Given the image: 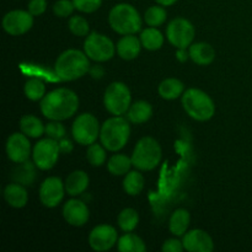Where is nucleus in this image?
<instances>
[{
  "label": "nucleus",
  "instance_id": "obj_16",
  "mask_svg": "<svg viewBox=\"0 0 252 252\" xmlns=\"http://www.w3.org/2000/svg\"><path fill=\"white\" fill-rule=\"evenodd\" d=\"M184 248L189 252H212L214 250L213 239L202 229H193L184 235Z\"/></svg>",
  "mask_w": 252,
  "mask_h": 252
},
{
  "label": "nucleus",
  "instance_id": "obj_17",
  "mask_svg": "<svg viewBox=\"0 0 252 252\" xmlns=\"http://www.w3.org/2000/svg\"><path fill=\"white\" fill-rule=\"evenodd\" d=\"M63 217L69 225L83 226L88 223L90 212L80 199H69L63 207Z\"/></svg>",
  "mask_w": 252,
  "mask_h": 252
},
{
  "label": "nucleus",
  "instance_id": "obj_24",
  "mask_svg": "<svg viewBox=\"0 0 252 252\" xmlns=\"http://www.w3.org/2000/svg\"><path fill=\"white\" fill-rule=\"evenodd\" d=\"M158 93L164 100H175L184 95L185 85L176 78H167L160 83Z\"/></svg>",
  "mask_w": 252,
  "mask_h": 252
},
{
  "label": "nucleus",
  "instance_id": "obj_18",
  "mask_svg": "<svg viewBox=\"0 0 252 252\" xmlns=\"http://www.w3.org/2000/svg\"><path fill=\"white\" fill-rule=\"evenodd\" d=\"M142 47L140 38L135 37L134 34H126L118 41L116 49L121 58L125 61H132L139 56Z\"/></svg>",
  "mask_w": 252,
  "mask_h": 252
},
{
  "label": "nucleus",
  "instance_id": "obj_26",
  "mask_svg": "<svg viewBox=\"0 0 252 252\" xmlns=\"http://www.w3.org/2000/svg\"><path fill=\"white\" fill-rule=\"evenodd\" d=\"M142 46L148 51H158L164 44V36L157 27H148L140 33Z\"/></svg>",
  "mask_w": 252,
  "mask_h": 252
},
{
  "label": "nucleus",
  "instance_id": "obj_42",
  "mask_svg": "<svg viewBox=\"0 0 252 252\" xmlns=\"http://www.w3.org/2000/svg\"><path fill=\"white\" fill-rule=\"evenodd\" d=\"M90 74L94 79H101L103 76V74H105V71H103L102 66L95 65L93 68H90Z\"/></svg>",
  "mask_w": 252,
  "mask_h": 252
},
{
  "label": "nucleus",
  "instance_id": "obj_35",
  "mask_svg": "<svg viewBox=\"0 0 252 252\" xmlns=\"http://www.w3.org/2000/svg\"><path fill=\"white\" fill-rule=\"evenodd\" d=\"M106 148L103 145L96 144V143H93V144L89 145L88 152H86V158H88L89 162H90L93 166H102L106 162Z\"/></svg>",
  "mask_w": 252,
  "mask_h": 252
},
{
  "label": "nucleus",
  "instance_id": "obj_23",
  "mask_svg": "<svg viewBox=\"0 0 252 252\" xmlns=\"http://www.w3.org/2000/svg\"><path fill=\"white\" fill-rule=\"evenodd\" d=\"M191 221V216L186 209H176L170 218L169 229L170 233L175 236H184Z\"/></svg>",
  "mask_w": 252,
  "mask_h": 252
},
{
  "label": "nucleus",
  "instance_id": "obj_19",
  "mask_svg": "<svg viewBox=\"0 0 252 252\" xmlns=\"http://www.w3.org/2000/svg\"><path fill=\"white\" fill-rule=\"evenodd\" d=\"M89 184H90L89 175L83 170H76V171H73L66 177L64 186H65V192L69 196L76 197L80 196L86 191Z\"/></svg>",
  "mask_w": 252,
  "mask_h": 252
},
{
  "label": "nucleus",
  "instance_id": "obj_33",
  "mask_svg": "<svg viewBox=\"0 0 252 252\" xmlns=\"http://www.w3.org/2000/svg\"><path fill=\"white\" fill-rule=\"evenodd\" d=\"M144 21L147 22L148 26L158 27L161 26L166 21V10L162 7V5L158 6H150L144 14Z\"/></svg>",
  "mask_w": 252,
  "mask_h": 252
},
{
  "label": "nucleus",
  "instance_id": "obj_36",
  "mask_svg": "<svg viewBox=\"0 0 252 252\" xmlns=\"http://www.w3.org/2000/svg\"><path fill=\"white\" fill-rule=\"evenodd\" d=\"M46 134L48 138H52L54 140H61L65 137L66 130L65 127L61 123V121H52L48 125H46Z\"/></svg>",
  "mask_w": 252,
  "mask_h": 252
},
{
  "label": "nucleus",
  "instance_id": "obj_7",
  "mask_svg": "<svg viewBox=\"0 0 252 252\" xmlns=\"http://www.w3.org/2000/svg\"><path fill=\"white\" fill-rule=\"evenodd\" d=\"M130 90L122 81H115L107 86L103 95V105L113 116H122L132 105Z\"/></svg>",
  "mask_w": 252,
  "mask_h": 252
},
{
  "label": "nucleus",
  "instance_id": "obj_43",
  "mask_svg": "<svg viewBox=\"0 0 252 252\" xmlns=\"http://www.w3.org/2000/svg\"><path fill=\"white\" fill-rule=\"evenodd\" d=\"M189 57V54H187L186 48H177L176 52V58L179 59L180 62H185L187 61V58Z\"/></svg>",
  "mask_w": 252,
  "mask_h": 252
},
{
  "label": "nucleus",
  "instance_id": "obj_38",
  "mask_svg": "<svg viewBox=\"0 0 252 252\" xmlns=\"http://www.w3.org/2000/svg\"><path fill=\"white\" fill-rule=\"evenodd\" d=\"M76 10L85 14H91L100 9L102 0H73Z\"/></svg>",
  "mask_w": 252,
  "mask_h": 252
},
{
  "label": "nucleus",
  "instance_id": "obj_21",
  "mask_svg": "<svg viewBox=\"0 0 252 252\" xmlns=\"http://www.w3.org/2000/svg\"><path fill=\"white\" fill-rule=\"evenodd\" d=\"M4 198L12 208H24L29 201V193L24 185L9 184L4 189Z\"/></svg>",
  "mask_w": 252,
  "mask_h": 252
},
{
  "label": "nucleus",
  "instance_id": "obj_44",
  "mask_svg": "<svg viewBox=\"0 0 252 252\" xmlns=\"http://www.w3.org/2000/svg\"><path fill=\"white\" fill-rule=\"evenodd\" d=\"M159 5H162V6H171L174 5L177 0H155Z\"/></svg>",
  "mask_w": 252,
  "mask_h": 252
},
{
  "label": "nucleus",
  "instance_id": "obj_14",
  "mask_svg": "<svg viewBox=\"0 0 252 252\" xmlns=\"http://www.w3.org/2000/svg\"><path fill=\"white\" fill-rule=\"evenodd\" d=\"M65 186L59 177H48L39 187V201L47 208H54L62 202Z\"/></svg>",
  "mask_w": 252,
  "mask_h": 252
},
{
  "label": "nucleus",
  "instance_id": "obj_3",
  "mask_svg": "<svg viewBox=\"0 0 252 252\" xmlns=\"http://www.w3.org/2000/svg\"><path fill=\"white\" fill-rule=\"evenodd\" d=\"M130 126L122 116H113L103 122L100 130L101 144L110 152H118L128 143Z\"/></svg>",
  "mask_w": 252,
  "mask_h": 252
},
{
  "label": "nucleus",
  "instance_id": "obj_1",
  "mask_svg": "<svg viewBox=\"0 0 252 252\" xmlns=\"http://www.w3.org/2000/svg\"><path fill=\"white\" fill-rule=\"evenodd\" d=\"M39 108L42 115L51 121L68 120L78 111L79 97L70 89L59 88L44 95Z\"/></svg>",
  "mask_w": 252,
  "mask_h": 252
},
{
  "label": "nucleus",
  "instance_id": "obj_4",
  "mask_svg": "<svg viewBox=\"0 0 252 252\" xmlns=\"http://www.w3.org/2000/svg\"><path fill=\"white\" fill-rule=\"evenodd\" d=\"M108 24L113 31L122 36L135 34L142 29V17L133 5L121 2L111 9Z\"/></svg>",
  "mask_w": 252,
  "mask_h": 252
},
{
  "label": "nucleus",
  "instance_id": "obj_15",
  "mask_svg": "<svg viewBox=\"0 0 252 252\" xmlns=\"http://www.w3.org/2000/svg\"><path fill=\"white\" fill-rule=\"evenodd\" d=\"M31 154V144L29 137L24 133H12L6 140V155L12 162L27 161Z\"/></svg>",
  "mask_w": 252,
  "mask_h": 252
},
{
  "label": "nucleus",
  "instance_id": "obj_31",
  "mask_svg": "<svg viewBox=\"0 0 252 252\" xmlns=\"http://www.w3.org/2000/svg\"><path fill=\"white\" fill-rule=\"evenodd\" d=\"M24 93L29 100L39 101L46 95V85L41 79L31 78L25 84Z\"/></svg>",
  "mask_w": 252,
  "mask_h": 252
},
{
  "label": "nucleus",
  "instance_id": "obj_22",
  "mask_svg": "<svg viewBox=\"0 0 252 252\" xmlns=\"http://www.w3.org/2000/svg\"><path fill=\"white\" fill-rule=\"evenodd\" d=\"M128 121L134 125H143L148 122L153 116V107L148 101H137L130 105L129 110L127 111Z\"/></svg>",
  "mask_w": 252,
  "mask_h": 252
},
{
  "label": "nucleus",
  "instance_id": "obj_40",
  "mask_svg": "<svg viewBox=\"0 0 252 252\" xmlns=\"http://www.w3.org/2000/svg\"><path fill=\"white\" fill-rule=\"evenodd\" d=\"M162 251L164 252H182L185 250L184 243L177 239H169L162 244Z\"/></svg>",
  "mask_w": 252,
  "mask_h": 252
},
{
  "label": "nucleus",
  "instance_id": "obj_39",
  "mask_svg": "<svg viewBox=\"0 0 252 252\" xmlns=\"http://www.w3.org/2000/svg\"><path fill=\"white\" fill-rule=\"evenodd\" d=\"M27 10L33 16H39L47 10V0H30Z\"/></svg>",
  "mask_w": 252,
  "mask_h": 252
},
{
  "label": "nucleus",
  "instance_id": "obj_32",
  "mask_svg": "<svg viewBox=\"0 0 252 252\" xmlns=\"http://www.w3.org/2000/svg\"><path fill=\"white\" fill-rule=\"evenodd\" d=\"M118 225L125 233H130L134 230L139 223V216L138 212L133 208H126L118 214Z\"/></svg>",
  "mask_w": 252,
  "mask_h": 252
},
{
  "label": "nucleus",
  "instance_id": "obj_41",
  "mask_svg": "<svg viewBox=\"0 0 252 252\" xmlns=\"http://www.w3.org/2000/svg\"><path fill=\"white\" fill-rule=\"evenodd\" d=\"M59 148H61V153H63V154H68V153H70L71 150H73V143L70 142V140L68 139H61L59 140Z\"/></svg>",
  "mask_w": 252,
  "mask_h": 252
},
{
  "label": "nucleus",
  "instance_id": "obj_13",
  "mask_svg": "<svg viewBox=\"0 0 252 252\" xmlns=\"http://www.w3.org/2000/svg\"><path fill=\"white\" fill-rule=\"evenodd\" d=\"M117 240V230L108 224H101V225L95 226L89 235V245L93 250L98 252L108 251L110 249H112Z\"/></svg>",
  "mask_w": 252,
  "mask_h": 252
},
{
  "label": "nucleus",
  "instance_id": "obj_8",
  "mask_svg": "<svg viewBox=\"0 0 252 252\" xmlns=\"http://www.w3.org/2000/svg\"><path fill=\"white\" fill-rule=\"evenodd\" d=\"M101 127L97 118L91 113L79 115L71 126V134L74 140L81 145H90L100 137Z\"/></svg>",
  "mask_w": 252,
  "mask_h": 252
},
{
  "label": "nucleus",
  "instance_id": "obj_11",
  "mask_svg": "<svg viewBox=\"0 0 252 252\" xmlns=\"http://www.w3.org/2000/svg\"><path fill=\"white\" fill-rule=\"evenodd\" d=\"M196 30L193 25L184 17L171 20L166 27V36L170 43L176 48H187L194 39Z\"/></svg>",
  "mask_w": 252,
  "mask_h": 252
},
{
  "label": "nucleus",
  "instance_id": "obj_30",
  "mask_svg": "<svg viewBox=\"0 0 252 252\" xmlns=\"http://www.w3.org/2000/svg\"><path fill=\"white\" fill-rule=\"evenodd\" d=\"M33 164L30 162L29 160L24 162H20L19 166L14 170V175H12L17 184H21L24 186L32 185L34 177H36V171H34Z\"/></svg>",
  "mask_w": 252,
  "mask_h": 252
},
{
  "label": "nucleus",
  "instance_id": "obj_10",
  "mask_svg": "<svg viewBox=\"0 0 252 252\" xmlns=\"http://www.w3.org/2000/svg\"><path fill=\"white\" fill-rule=\"evenodd\" d=\"M61 148H59L58 140L52 138L41 139L32 150V158L33 162L39 170H51L54 167L59 159Z\"/></svg>",
  "mask_w": 252,
  "mask_h": 252
},
{
  "label": "nucleus",
  "instance_id": "obj_34",
  "mask_svg": "<svg viewBox=\"0 0 252 252\" xmlns=\"http://www.w3.org/2000/svg\"><path fill=\"white\" fill-rule=\"evenodd\" d=\"M68 27L69 31H70L74 36L78 37L88 36L89 31H90V25H89L88 20L83 16H79V15L71 16L70 19H69Z\"/></svg>",
  "mask_w": 252,
  "mask_h": 252
},
{
  "label": "nucleus",
  "instance_id": "obj_5",
  "mask_svg": "<svg viewBox=\"0 0 252 252\" xmlns=\"http://www.w3.org/2000/svg\"><path fill=\"white\" fill-rule=\"evenodd\" d=\"M182 106L194 121L206 122L216 113V105L211 96L199 89H189L182 95Z\"/></svg>",
  "mask_w": 252,
  "mask_h": 252
},
{
  "label": "nucleus",
  "instance_id": "obj_37",
  "mask_svg": "<svg viewBox=\"0 0 252 252\" xmlns=\"http://www.w3.org/2000/svg\"><path fill=\"white\" fill-rule=\"evenodd\" d=\"M75 10L73 0H58L53 5V12L58 17H69Z\"/></svg>",
  "mask_w": 252,
  "mask_h": 252
},
{
  "label": "nucleus",
  "instance_id": "obj_2",
  "mask_svg": "<svg viewBox=\"0 0 252 252\" xmlns=\"http://www.w3.org/2000/svg\"><path fill=\"white\" fill-rule=\"evenodd\" d=\"M86 53L79 49H66L57 58L54 71L63 81H74L90 71V62Z\"/></svg>",
  "mask_w": 252,
  "mask_h": 252
},
{
  "label": "nucleus",
  "instance_id": "obj_28",
  "mask_svg": "<svg viewBox=\"0 0 252 252\" xmlns=\"http://www.w3.org/2000/svg\"><path fill=\"white\" fill-rule=\"evenodd\" d=\"M133 166L132 159L125 154H115L110 158L107 162V170L113 176H122L129 172Z\"/></svg>",
  "mask_w": 252,
  "mask_h": 252
},
{
  "label": "nucleus",
  "instance_id": "obj_25",
  "mask_svg": "<svg viewBox=\"0 0 252 252\" xmlns=\"http://www.w3.org/2000/svg\"><path fill=\"white\" fill-rule=\"evenodd\" d=\"M20 129L29 138H39L46 133V126L36 116L25 115L20 120Z\"/></svg>",
  "mask_w": 252,
  "mask_h": 252
},
{
  "label": "nucleus",
  "instance_id": "obj_27",
  "mask_svg": "<svg viewBox=\"0 0 252 252\" xmlns=\"http://www.w3.org/2000/svg\"><path fill=\"white\" fill-rule=\"evenodd\" d=\"M117 249L121 252H144L147 250V246L142 238L130 231L118 239Z\"/></svg>",
  "mask_w": 252,
  "mask_h": 252
},
{
  "label": "nucleus",
  "instance_id": "obj_20",
  "mask_svg": "<svg viewBox=\"0 0 252 252\" xmlns=\"http://www.w3.org/2000/svg\"><path fill=\"white\" fill-rule=\"evenodd\" d=\"M189 58L197 65H209L216 59V51L213 47L206 42H198L189 46Z\"/></svg>",
  "mask_w": 252,
  "mask_h": 252
},
{
  "label": "nucleus",
  "instance_id": "obj_29",
  "mask_svg": "<svg viewBox=\"0 0 252 252\" xmlns=\"http://www.w3.org/2000/svg\"><path fill=\"white\" fill-rule=\"evenodd\" d=\"M144 177L138 171H129L123 180V189L129 196H138L144 189Z\"/></svg>",
  "mask_w": 252,
  "mask_h": 252
},
{
  "label": "nucleus",
  "instance_id": "obj_45",
  "mask_svg": "<svg viewBox=\"0 0 252 252\" xmlns=\"http://www.w3.org/2000/svg\"><path fill=\"white\" fill-rule=\"evenodd\" d=\"M251 54H252V51H251Z\"/></svg>",
  "mask_w": 252,
  "mask_h": 252
},
{
  "label": "nucleus",
  "instance_id": "obj_9",
  "mask_svg": "<svg viewBox=\"0 0 252 252\" xmlns=\"http://www.w3.org/2000/svg\"><path fill=\"white\" fill-rule=\"evenodd\" d=\"M84 51L86 56L95 62H107L113 58L116 46L107 36L97 32H91L84 42Z\"/></svg>",
  "mask_w": 252,
  "mask_h": 252
},
{
  "label": "nucleus",
  "instance_id": "obj_6",
  "mask_svg": "<svg viewBox=\"0 0 252 252\" xmlns=\"http://www.w3.org/2000/svg\"><path fill=\"white\" fill-rule=\"evenodd\" d=\"M161 158L162 150L158 140L152 137H144L135 144L130 159L135 169L152 171L160 164Z\"/></svg>",
  "mask_w": 252,
  "mask_h": 252
},
{
  "label": "nucleus",
  "instance_id": "obj_12",
  "mask_svg": "<svg viewBox=\"0 0 252 252\" xmlns=\"http://www.w3.org/2000/svg\"><path fill=\"white\" fill-rule=\"evenodd\" d=\"M33 26V15L29 10H11L2 17V29L10 36H21Z\"/></svg>",
  "mask_w": 252,
  "mask_h": 252
}]
</instances>
